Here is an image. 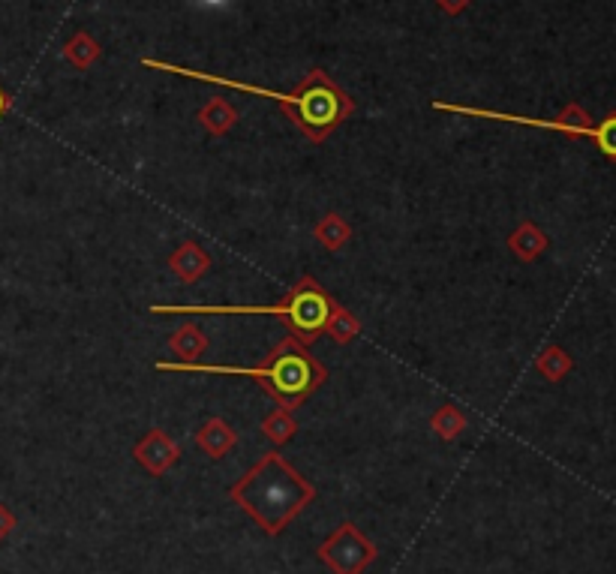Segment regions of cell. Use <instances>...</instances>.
Wrapping results in <instances>:
<instances>
[{
    "label": "cell",
    "instance_id": "obj_1",
    "mask_svg": "<svg viewBox=\"0 0 616 574\" xmlns=\"http://www.w3.org/2000/svg\"><path fill=\"white\" fill-rule=\"evenodd\" d=\"M313 496H316V490L280 454L262 457L232 487V499L271 535L286 529V523L304 505H310Z\"/></svg>",
    "mask_w": 616,
    "mask_h": 574
},
{
    "label": "cell",
    "instance_id": "obj_2",
    "mask_svg": "<svg viewBox=\"0 0 616 574\" xmlns=\"http://www.w3.org/2000/svg\"><path fill=\"white\" fill-rule=\"evenodd\" d=\"M145 67H154V70H163V73H181V76H190V79H202V82H217V85H226V88H238V91H247V94H259V97H271V100H283V103H292L298 106V118L304 127H310L313 133L325 130V127H334V121L340 118L343 112V100H340V91L334 88H313L307 91L304 97H280L274 91H265V88H253V85H244V82H232V79H217V76H208V73H196V70H181V67H172V64H157V61H145Z\"/></svg>",
    "mask_w": 616,
    "mask_h": 574
},
{
    "label": "cell",
    "instance_id": "obj_3",
    "mask_svg": "<svg viewBox=\"0 0 616 574\" xmlns=\"http://www.w3.org/2000/svg\"><path fill=\"white\" fill-rule=\"evenodd\" d=\"M154 313H214V316H226V313H265V316H289L292 328L301 334H319L331 316V307L325 301V295L307 283L301 289L292 292L289 304H274V307H154Z\"/></svg>",
    "mask_w": 616,
    "mask_h": 574
},
{
    "label": "cell",
    "instance_id": "obj_4",
    "mask_svg": "<svg viewBox=\"0 0 616 574\" xmlns=\"http://www.w3.org/2000/svg\"><path fill=\"white\" fill-rule=\"evenodd\" d=\"M160 370H202V373H244V376H259V379H268L271 388L286 397V400H295L301 394H307L316 379H319V370L298 352H283L271 367H259V370H244V367H211V364H193V361H160L157 364Z\"/></svg>",
    "mask_w": 616,
    "mask_h": 574
},
{
    "label": "cell",
    "instance_id": "obj_5",
    "mask_svg": "<svg viewBox=\"0 0 616 574\" xmlns=\"http://www.w3.org/2000/svg\"><path fill=\"white\" fill-rule=\"evenodd\" d=\"M319 556L322 562H328L337 574H361L373 556H376V547L352 526V523H343L322 547H319Z\"/></svg>",
    "mask_w": 616,
    "mask_h": 574
},
{
    "label": "cell",
    "instance_id": "obj_6",
    "mask_svg": "<svg viewBox=\"0 0 616 574\" xmlns=\"http://www.w3.org/2000/svg\"><path fill=\"white\" fill-rule=\"evenodd\" d=\"M136 457H139L151 472H163V469H169L172 460H175V445H172L166 436L154 433L148 442H142V445L136 448Z\"/></svg>",
    "mask_w": 616,
    "mask_h": 574
},
{
    "label": "cell",
    "instance_id": "obj_7",
    "mask_svg": "<svg viewBox=\"0 0 616 574\" xmlns=\"http://www.w3.org/2000/svg\"><path fill=\"white\" fill-rule=\"evenodd\" d=\"M595 142L604 157L616 160V115H610L607 121H601V127H595Z\"/></svg>",
    "mask_w": 616,
    "mask_h": 574
},
{
    "label": "cell",
    "instance_id": "obj_8",
    "mask_svg": "<svg viewBox=\"0 0 616 574\" xmlns=\"http://www.w3.org/2000/svg\"><path fill=\"white\" fill-rule=\"evenodd\" d=\"M16 529V517L7 505H0V538H7Z\"/></svg>",
    "mask_w": 616,
    "mask_h": 574
},
{
    "label": "cell",
    "instance_id": "obj_9",
    "mask_svg": "<svg viewBox=\"0 0 616 574\" xmlns=\"http://www.w3.org/2000/svg\"><path fill=\"white\" fill-rule=\"evenodd\" d=\"M7 106H10V100L4 97V91H0V115H4V112H7Z\"/></svg>",
    "mask_w": 616,
    "mask_h": 574
}]
</instances>
